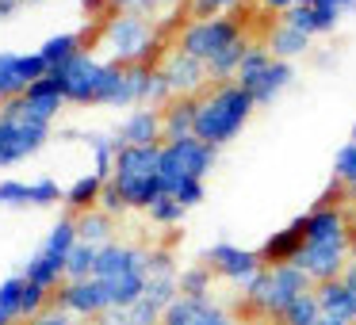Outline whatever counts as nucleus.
<instances>
[{"label": "nucleus", "mask_w": 356, "mask_h": 325, "mask_svg": "<svg viewBox=\"0 0 356 325\" xmlns=\"http://www.w3.org/2000/svg\"><path fill=\"white\" fill-rule=\"evenodd\" d=\"M54 77L65 88V103H81V108H123L127 65L81 54L65 69H58Z\"/></svg>", "instance_id": "obj_1"}, {"label": "nucleus", "mask_w": 356, "mask_h": 325, "mask_svg": "<svg viewBox=\"0 0 356 325\" xmlns=\"http://www.w3.org/2000/svg\"><path fill=\"white\" fill-rule=\"evenodd\" d=\"M253 96L238 85V81H226V85H211L200 96V119H195V138L207 142V146L222 149L226 142H234L245 131L249 115H253Z\"/></svg>", "instance_id": "obj_2"}, {"label": "nucleus", "mask_w": 356, "mask_h": 325, "mask_svg": "<svg viewBox=\"0 0 356 325\" xmlns=\"http://www.w3.org/2000/svg\"><path fill=\"white\" fill-rule=\"evenodd\" d=\"M157 165H161V146H119L111 184L127 199V210H149L165 195Z\"/></svg>", "instance_id": "obj_3"}, {"label": "nucleus", "mask_w": 356, "mask_h": 325, "mask_svg": "<svg viewBox=\"0 0 356 325\" xmlns=\"http://www.w3.org/2000/svg\"><path fill=\"white\" fill-rule=\"evenodd\" d=\"M314 291V283L307 279V272L295 268V264H284V268H264L257 279H249L241 287V302H245L249 314L264 317L268 325H280L299 294Z\"/></svg>", "instance_id": "obj_4"}, {"label": "nucleus", "mask_w": 356, "mask_h": 325, "mask_svg": "<svg viewBox=\"0 0 356 325\" xmlns=\"http://www.w3.org/2000/svg\"><path fill=\"white\" fill-rule=\"evenodd\" d=\"M77 215H62L54 226L47 230V238H42V245L35 249L31 256L24 260V268H19V276L27 279V283L42 287V291L54 294L58 287L65 283V268H70V253L77 249Z\"/></svg>", "instance_id": "obj_5"}, {"label": "nucleus", "mask_w": 356, "mask_h": 325, "mask_svg": "<svg viewBox=\"0 0 356 325\" xmlns=\"http://www.w3.org/2000/svg\"><path fill=\"white\" fill-rule=\"evenodd\" d=\"M104 50L115 65H134V62H149L157 65L161 54V35L154 31L149 16L138 12H115L104 27Z\"/></svg>", "instance_id": "obj_6"}, {"label": "nucleus", "mask_w": 356, "mask_h": 325, "mask_svg": "<svg viewBox=\"0 0 356 325\" xmlns=\"http://www.w3.org/2000/svg\"><path fill=\"white\" fill-rule=\"evenodd\" d=\"M218 161V149L207 146L200 138H177V142H161V184H165V195L172 188L188 184V180H207V172L215 169Z\"/></svg>", "instance_id": "obj_7"}, {"label": "nucleus", "mask_w": 356, "mask_h": 325, "mask_svg": "<svg viewBox=\"0 0 356 325\" xmlns=\"http://www.w3.org/2000/svg\"><path fill=\"white\" fill-rule=\"evenodd\" d=\"M47 142H50V126L24 119L19 100L0 103V169H12V165L35 157Z\"/></svg>", "instance_id": "obj_8"}, {"label": "nucleus", "mask_w": 356, "mask_h": 325, "mask_svg": "<svg viewBox=\"0 0 356 325\" xmlns=\"http://www.w3.org/2000/svg\"><path fill=\"white\" fill-rule=\"evenodd\" d=\"M238 39H245V27L234 16H211V19H188L177 35V50L200 58L203 65L211 58H218L226 47H234Z\"/></svg>", "instance_id": "obj_9"}, {"label": "nucleus", "mask_w": 356, "mask_h": 325, "mask_svg": "<svg viewBox=\"0 0 356 325\" xmlns=\"http://www.w3.org/2000/svg\"><path fill=\"white\" fill-rule=\"evenodd\" d=\"M54 306L73 314V317H81V322H96L108 310H115V299H111L108 279L88 276V279H65L54 291Z\"/></svg>", "instance_id": "obj_10"}, {"label": "nucleus", "mask_w": 356, "mask_h": 325, "mask_svg": "<svg viewBox=\"0 0 356 325\" xmlns=\"http://www.w3.org/2000/svg\"><path fill=\"white\" fill-rule=\"evenodd\" d=\"M203 264L215 272V279H226V283H234L238 291L249 279H257L264 272L261 253H257V249H241V245H234V241H215V245L203 253Z\"/></svg>", "instance_id": "obj_11"}, {"label": "nucleus", "mask_w": 356, "mask_h": 325, "mask_svg": "<svg viewBox=\"0 0 356 325\" xmlns=\"http://www.w3.org/2000/svg\"><path fill=\"white\" fill-rule=\"evenodd\" d=\"M47 62H42L39 50L31 54H16V50H0V103L19 100L35 81L47 77Z\"/></svg>", "instance_id": "obj_12"}, {"label": "nucleus", "mask_w": 356, "mask_h": 325, "mask_svg": "<svg viewBox=\"0 0 356 325\" xmlns=\"http://www.w3.org/2000/svg\"><path fill=\"white\" fill-rule=\"evenodd\" d=\"M161 77H165V85H169L172 96H203V88L211 85L207 65H203L200 58L177 50V47L161 58Z\"/></svg>", "instance_id": "obj_13"}, {"label": "nucleus", "mask_w": 356, "mask_h": 325, "mask_svg": "<svg viewBox=\"0 0 356 325\" xmlns=\"http://www.w3.org/2000/svg\"><path fill=\"white\" fill-rule=\"evenodd\" d=\"M65 203V188L54 176L39 180H0V207H58Z\"/></svg>", "instance_id": "obj_14"}, {"label": "nucleus", "mask_w": 356, "mask_h": 325, "mask_svg": "<svg viewBox=\"0 0 356 325\" xmlns=\"http://www.w3.org/2000/svg\"><path fill=\"white\" fill-rule=\"evenodd\" d=\"M161 325H241V322L222 306V302H215V294H211V299H188V294H180V299L165 310Z\"/></svg>", "instance_id": "obj_15"}, {"label": "nucleus", "mask_w": 356, "mask_h": 325, "mask_svg": "<svg viewBox=\"0 0 356 325\" xmlns=\"http://www.w3.org/2000/svg\"><path fill=\"white\" fill-rule=\"evenodd\" d=\"M119 146H161L165 142V123L161 108H131L115 131Z\"/></svg>", "instance_id": "obj_16"}, {"label": "nucleus", "mask_w": 356, "mask_h": 325, "mask_svg": "<svg viewBox=\"0 0 356 325\" xmlns=\"http://www.w3.org/2000/svg\"><path fill=\"white\" fill-rule=\"evenodd\" d=\"M138 272H146V249L131 245V241H111V245L100 249V264H96L100 279L138 276Z\"/></svg>", "instance_id": "obj_17"}, {"label": "nucleus", "mask_w": 356, "mask_h": 325, "mask_svg": "<svg viewBox=\"0 0 356 325\" xmlns=\"http://www.w3.org/2000/svg\"><path fill=\"white\" fill-rule=\"evenodd\" d=\"M257 253H261L264 268H284V264H295V256L302 253V215L295 218V222H287L284 230L268 233Z\"/></svg>", "instance_id": "obj_18"}, {"label": "nucleus", "mask_w": 356, "mask_h": 325, "mask_svg": "<svg viewBox=\"0 0 356 325\" xmlns=\"http://www.w3.org/2000/svg\"><path fill=\"white\" fill-rule=\"evenodd\" d=\"M195 119H200V96H172V100L161 108L165 142L195 138Z\"/></svg>", "instance_id": "obj_19"}, {"label": "nucleus", "mask_w": 356, "mask_h": 325, "mask_svg": "<svg viewBox=\"0 0 356 325\" xmlns=\"http://www.w3.org/2000/svg\"><path fill=\"white\" fill-rule=\"evenodd\" d=\"M341 16L345 12H337V8H325V4H295V8H287L284 16V24L287 27H295V31H302V35H325V31H333V27L341 24Z\"/></svg>", "instance_id": "obj_20"}, {"label": "nucleus", "mask_w": 356, "mask_h": 325, "mask_svg": "<svg viewBox=\"0 0 356 325\" xmlns=\"http://www.w3.org/2000/svg\"><path fill=\"white\" fill-rule=\"evenodd\" d=\"M291 81H295L291 62H276V58H272V62L264 65V69L257 73V77L249 81V85H241V88H245V92L253 96V103H257V108H264V103H272V100H276V96L284 92L287 85H291Z\"/></svg>", "instance_id": "obj_21"}, {"label": "nucleus", "mask_w": 356, "mask_h": 325, "mask_svg": "<svg viewBox=\"0 0 356 325\" xmlns=\"http://www.w3.org/2000/svg\"><path fill=\"white\" fill-rule=\"evenodd\" d=\"M314 294H318V306H322L325 317H337V322H345V325H356V291L341 276L330 279V283H318Z\"/></svg>", "instance_id": "obj_22"}, {"label": "nucleus", "mask_w": 356, "mask_h": 325, "mask_svg": "<svg viewBox=\"0 0 356 325\" xmlns=\"http://www.w3.org/2000/svg\"><path fill=\"white\" fill-rule=\"evenodd\" d=\"M104 184H108V180H104L100 172H85V176H77L70 188H65V215L96 210L100 207V195H104Z\"/></svg>", "instance_id": "obj_23"}, {"label": "nucleus", "mask_w": 356, "mask_h": 325, "mask_svg": "<svg viewBox=\"0 0 356 325\" xmlns=\"http://www.w3.org/2000/svg\"><path fill=\"white\" fill-rule=\"evenodd\" d=\"M264 47H268V54L276 58V62H295L299 54H307V50H310V35L295 31V27H287L284 19H280V24L268 31Z\"/></svg>", "instance_id": "obj_24"}, {"label": "nucleus", "mask_w": 356, "mask_h": 325, "mask_svg": "<svg viewBox=\"0 0 356 325\" xmlns=\"http://www.w3.org/2000/svg\"><path fill=\"white\" fill-rule=\"evenodd\" d=\"M39 54H42V62H47V69L58 73V69H65L73 58L85 54V42H81L77 31H62V35H50V39L39 47Z\"/></svg>", "instance_id": "obj_25"}, {"label": "nucleus", "mask_w": 356, "mask_h": 325, "mask_svg": "<svg viewBox=\"0 0 356 325\" xmlns=\"http://www.w3.org/2000/svg\"><path fill=\"white\" fill-rule=\"evenodd\" d=\"M161 317H165V310L157 306L154 299H146L142 294L134 306H123V310H108L104 317H96L92 325H161Z\"/></svg>", "instance_id": "obj_26"}, {"label": "nucleus", "mask_w": 356, "mask_h": 325, "mask_svg": "<svg viewBox=\"0 0 356 325\" xmlns=\"http://www.w3.org/2000/svg\"><path fill=\"white\" fill-rule=\"evenodd\" d=\"M77 238L85 241V245H96V249L111 245V241H115V218L104 215L100 207L85 210V215H77Z\"/></svg>", "instance_id": "obj_27"}, {"label": "nucleus", "mask_w": 356, "mask_h": 325, "mask_svg": "<svg viewBox=\"0 0 356 325\" xmlns=\"http://www.w3.org/2000/svg\"><path fill=\"white\" fill-rule=\"evenodd\" d=\"M253 47L249 39H238L234 47H226L218 58H211L207 62V77L211 85H226V81H238V69H241V58H245V50Z\"/></svg>", "instance_id": "obj_28"}, {"label": "nucleus", "mask_w": 356, "mask_h": 325, "mask_svg": "<svg viewBox=\"0 0 356 325\" xmlns=\"http://www.w3.org/2000/svg\"><path fill=\"white\" fill-rule=\"evenodd\" d=\"M177 283H180V294H188V299H211L215 272H211L203 260H200V264H188V268H180Z\"/></svg>", "instance_id": "obj_29"}, {"label": "nucleus", "mask_w": 356, "mask_h": 325, "mask_svg": "<svg viewBox=\"0 0 356 325\" xmlns=\"http://www.w3.org/2000/svg\"><path fill=\"white\" fill-rule=\"evenodd\" d=\"M88 149H92V172H100L104 180H111V169H115V153H119V142L115 134H85Z\"/></svg>", "instance_id": "obj_30"}, {"label": "nucleus", "mask_w": 356, "mask_h": 325, "mask_svg": "<svg viewBox=\"0 0 356 325\" xmlns=\"http://www.w3.org/2000/svg\"><path fill=\"white\" fill-rule=\"evenodd\" d=\"M24 287L27 279L19 276H8V279H0V314L8 317L12 325H19V306H24Z\"/></svg>", "instance_id": "obj_31"}, {"label": "nucleus", "mask_w": 356, "mask_h": 325, "mask_svg": "<svg viewBox=\"0 0 356 325\" xmlns=\"http://www.w3.org/2000/svg\"><path fill=\"white\" fill-rule=\"evenodd\" d=\"M322 322V306H318V294L314 291H307V294H299V299L287 306V314H284V322L280 325H318Z\"/></svg>", "instance_id": "obj_32"}, {"label": "nucleus", "mask_w": 356, "mask_h": 325, "mask_svg": "<svg viewBox=\"0 0 356 325\" xmlns=\"http://www.w3.org/2000/svg\"><path fill=\"white\" fill-rule=\"evenodd\" d=\"M96 264H100V249L77 241V249L70 253V268H65V279H88L96 276Z\"/></svg>", "instance_id": "obj_33"}, {"label": "nucleus", "mask_w": 356, "mask_h": 325, "mask_svg": "<svg viewBox=\"0 0 356 325\" xmlns=\"http://www.w3.org/2000/svg\"><path fill=\"white\" fill-rule=\"evenodd\" d=\"M333 180L345 188L348 195H356V142H345L333 157Z\"/></svg>", "instance_id": "obj_34"}, {"label": "nucleus", "mask_w": 356, "mask_h": 325, "mask_svg": "<svg viewBox=\"0 0 356 325\" xmlns=\"http://www.w3.org/2000/svg\"><path fill=\"white\" fill-rule=\"evenodd\" d=\"M146 215H149V222H154L157 230H172V226H180V222H184L188 207H180V203L172 199V195H161V199H157L154 207L146 210Z\"/></svg>", "instance_id": "obj_35"}, {"label": "nucleus", "mask_w": 356, "mask_h": 325, "mask_svg": "<svg viewBox=\"0 0 356 325\" xmlns=\"http://www.w3.org/2000/svg\"><path fill=\"white\" fill-rule=\"evenodd\" d=\"M272 62V54H268V47L264 42H253V47L245 50V58H241V69H238V85H249V81L257 77V73L264 69V65Z\"/></svg>", "instance_id": "obj_36"}, {"label": "nucleus", "mask_w": 356, "mask_h": 325, "mask_svg": "<svg viewBox=\"0 0 356 325\" xmlns=\"http://www.w3.org/2000/svg\"><path fill=\"white\" fill-rule=\"evenodd\" d=\"M146 276H180L177 268V256L169 253V249H146Z\"/></svg>", "instance_id": "obj_37"}, {"label": "nucleus", "mask_w": 356, "mask_h": 325, "mask_svg": "<svg viewBox=\"0 0 356 325\" xmlns=\"http://www.w3.org/2000/svg\"><path fill=\"white\" fill-rule=\"evenodd\" d=\"M241 0H192V19H211V16H230V8H238Z\"/></svg>", "instance_id": "obj_38"}, {"label": "nucleus", "mask_w": 356, "mask_h": 325, "mask_svg": "<svg viewBox=\"0 0 356 325\" xmlns=\"http://www.w3.org/2000/svg\"><path fill=\"white\" fill-rule=\"evenodd\" d=\"M100 210H104V215H111V218L127 215V199H123V195H119V188L111 184V180H108V184H104V195H100Z\"/></svg>", "instance_id": "obj_39"}, {"label": "nucleus", "mask_w": 356, "mask_h": 325, "mask_svg": "<svg viewBox=\"0 0 356 325\" xmlns=\"http://www.w3.org/2000/svg\"><path fill=\"white\" fill-rule=\"evenodd\" d=\"M31 325H81V317H73V314H65V310H58V306H50L47 314H39Z\"/></svg>", "instance_id": "obj_40"}, {"label": "nucleus", "mask_w": 356, "mask_h": 325, "mask_svg": "<svg viewBox=\"0 0 356 325\" xmlns=\"http://www.w3.org/2000/svg\"><path fill=\"white\" fill-rule=\"evenodd\" d=\"M165 8H177V0H131V12H138V16H157Z\"/></svg>", "instance_id": "obj_41"}, {"label": "nucleus", "mask_w": 356, "mask_h": 325, "mask_svg": "<svg viewBox=\"0 0 356 325\" xmlns=\"http://www.w3.org/2000/svg\"><path fill=\"white\" fill-rule=\"evenodd\" d=\"M295 4H310V0H261V8H268V12H280V16H284L287 8H295Z\"/></svg>", "instance_id": "obj_42"}, {"label": "nucleus", "mask_w": 356, "mask_h": 325, "mask_svg": "<svg viewBox=\"0 0 356 325\" xmlns=\"http://www.w3.org/2000/svg\"><path fill=\"white\" fill-rule=\"evenodd\" d=\"M310 4H325V8H337V12L356 8V0H310Z\"/></svg>", "instance_id": "obj_43"}, {"label": "nucleus", "mask_w": 356, "mask_h": 325, "mask_svg": "<svg viewBox=\"0 0 356 325\" xmlns=\"http://www.w3.org/2000/svg\"><path fill=\"white\" fill-rule=\"evenodd\" d=\"M16 8H24V0H0V19H8Z\"/></svg>", "instance_id": "obj_44"}, {"label": "nucleus", "mask_w": 356, "mask_h": 325, "mask_svg": "<svg viewBox=\"0 0 356 325\" xmlns=\"http://www.w3.org/2000/svg\"><path fill=\"white\" fill-rule=\"evenodd\" d=\"M341 279H345V283H348V287H353V291H356V260H348V268L341 272Z\"/></svg>", "instance_id": "obj_45"}, {"label": "nucleus", "mask_w": 356, "mask_h": 325, "mask_svg": "<svg viewBox=\"0 0 356 325\" xmlns=\"http://www.w3.org/2000/svg\"><path fill=\"white\" fill-rule=\"evenodd\" d=\"M348 260H356V222H353V233H348Z\"/></svg>", "instance_id": "obj_46"}, {"label": "nucleus", "mask_w": 356, "mask_h": 325, "mask_svg": "<svg viewBox=\"0 0 356 325\" xmlns=\"http://www.w3.org/2000/svg\"><path fill=\"white\" fill-rule=\"evenodd\" d=\"M108 4H111L115 12H131V0H108Z\"/></svg>", "instance_id": "obj_47"}, {"label": "nucleus", "mask_w": 356, "mask_h": 325, "mask_svg": "<svg viewBox=\"0 0 356 325\" xmlns=\"http://www.w3.org/2000/svg\"><path fill=\"white\" fill-rule=\"evenodd\" d=\"M24 4H47V0H24Z\"/></svg>", "instance_id": "obj_48"}, {"label": "nucleus", "mask_w": 356, "mask_h": 325, "mask_svg": "<svg viewBox=\"0 0 356 325\" xmlns=\"http://www.w3.org/2000/svg\"><path fill=\"white\" fill-rule=\"evenodd\" d=\"M0 325H12V322H8V317H4V314H0Z\"/></svg>", "instance_id": "obj_49"}, {"label": "nucleus", "mask_w": 356, "mask_h": 325, "mask_svg": "<svg viewBox=\"0 0 356 325\" xmlns=\"http://www.w3.org/2000/svg\"><path fill=\"white\" fill-rule=\"evenodd\" d=\"M348 142H356V123H353V138H348Z\"/></svg>", "instance_id": "obj_50"}, {"label": "nucleus", "mask_w": 356, "mask_h": 325, "mask_svg": "<svg viewBox=\"0 0 356 325\" xmlns=\"http://www.w3.org/2000/svg\"><path fill=\"white\" fill-rule=\"evenodd\" d=\"M348 199H353V207H356V195H348Z\"/></svg>", "instance_id": "obj_51"}]
</instances>
